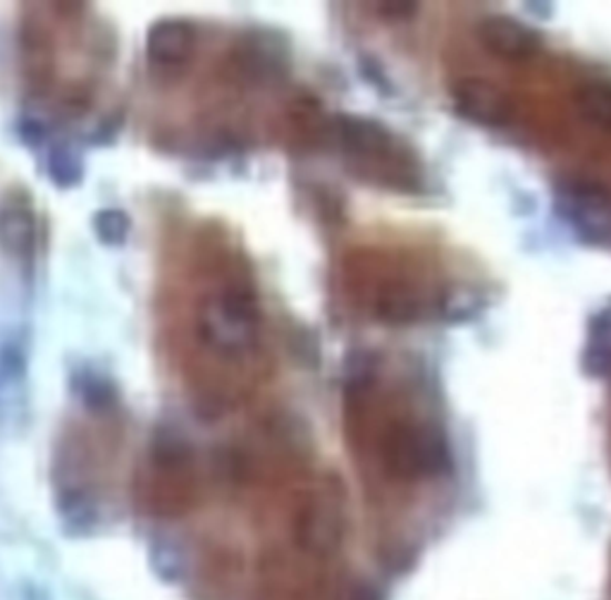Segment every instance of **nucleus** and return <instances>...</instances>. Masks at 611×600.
Wrapping results in <instances>:
<instances>
[{
    "label": "nucleus",
    "mask_w": 611,
    "mask_h": 600,
    "mask_svg": "<svg viewBox=\"0 0 611 600\" xmlns=\"http://www.w3.org/2000/svg\"><path fill=\"white\" fill-rule=\"evenodd\" d=\"M342 502L333 494L313 496L304 507L299 519V538L313 550H325L339 541L342 536Z\"/></svg>",
    "instance_id": "9"
},
{
    "label": "nucleus",
    "mask_w": 611,
    "mask_h": 600,
    "mask_svg": "<svg viewBox=\"0 0 611 600\" xmlns=\"http://www.w3.org/2000/svg\"><path fill=\"white\" fill-rule=\"evenodd\" d=\"M557 211L583 242L611 240V192L594 180H567L557 190Z\"/></svg>",
    "instance_id": "3"
},
{
    "label": "nucleus",
    "mask_w": 611,
    "mask_h": 600,
    "mask_svg": "<svg viewBox=\"0 0 611 600\" xmlns=\"http://www.w3.org/2000/svg\"><path fill=\"white\" fill-rule=\"evenodd\" d=\"M387 469L397 479H428L451 467V450L440 428L428 424H399L383 443Z\"/></svg>",
    "instance_id": "2"
},
{
    "label": "nucleus",
    "mask_w": 611,
    "mask_h": 600,
    "mask_svg": "<svg viewBox=\"0 0 611 600\" xmlns=\"http://www.w3.org/2000/svg\"><path fill=\"white\" fill-rule=\"evenodd\" d=\"M130 215L120 209H101L93 215V233L108 244V247H120L130 237Z\"/></svg>",
    "instance_id": "14"
},
{
    "label": "nucleus",
    "mask_w": 611,
    "mask_h": 600,
    "mask_svg": "<svg viewBox=\"0 0 611 600\" xmlns=\"http://www.w3.org/2000/svg\"><path fill=\"white\" fill-rule=\"evenodd\" d=\"M583 372L594 378L611 376V299L588 321Z\"/></svg>",
    "instance_id": "10"
},
{
    "label": "nucleus",
    "mask_w": 611,
    "mask_h": 600,
    "mask_svg": "<svg viewBox=\"0 0 611 600\" xmlns=\"http://www.w3.org/2000/svg\"><path fill=\"white\" fill-rule=\"evenodd\" d=\"M454 108L461 118L482 128L509 125L516 115V105L507 91L485 80H461L454 87Z\"/></svg>",
    "instance_id": "5"
},
{
    "label": "nucleus",
    "mask_w": 611,
    "mask_h": 600,
    "mask_svg": "<svg viewBox=\"0 0 611 600\" xmlns=\"http://www.w3.org/2000/svg\"><path fill=\"white\" fill-rule=\"evenodd\" d=\"M576 103L588 125L611 132V82H588L578 89Z\"/></svg>",
    "instance_id": "11"
},
{
    "label": "nucleus",
    "mask_w": 611,
    "mask_h": 600,
    "mask_svg": "<svg viewBox=\"0 0 611 600\" xmlns=\"http://www.w3.org/2000/svg\"><path fill=\"white\" fill-rule=\"evenodd\" d=\"M333 128L342 151L347 153L349 159H356L361 163L364 171L373 163V159L378 161L375 163V173H378L383 167H387V163L401 167V163H406V156H409V153L397 144L395 134L375 118L342 113L335 118Z\"/></svg>",
    "instance_id": "4"
},
{
    "label": "nucleus",
    "mask_w": 611,
    "mask_h": 600,
    "mask_svg": "<svg viewBox=\"0 0 611 600\" xmlns=\"http://www.w3.org/2000/svg\"><path fill=\"white\" fill-rule=\"evenodd\" d=\"M349 600H385V598L378 591V587H373V583H368V581H358L352 589Z\"/></svg>",
    "instance_id": "16"
},
{
    "label": "nucleus",
    "mask_w": 611,
    "mask_h": 600,
    "mask_svg": "<svg viewBox=\"0 0 611 600\" xmlns=\"http://www.w3.org/2000/svg\"><path fill=\"white\" fill-rule=\"evenodd\" d=\"M480 41L490 53L505 60H523L540 49V34L509 14H492L480 22Z\"/></svg>",
    "instance_id": "8"
},
{
    "label": "nucleus",
    "mask_w": 611,
    "mask_h": 600,
    "mask_svg": "<svg viewBox=\"0 0 611 600\" xmlns=\"http://www.w3.org/2000/svg\"><path fill=\"white\" fill-rule=\"evenodd\" d=\"M49 175L58 187L70 190L84 177L82 159L70 146H53L49 156Z\"/></svg>",
    "instance_id": "13"
},
{
    "label": "nucleus",
    "mask_w": 611,
    "mask_h": 600,
    "mask_svg": "<svg viewBox=\"0 0 611 600\" xmlns=\"http://www.w3.org/2000/svg\"><path fill=\"white\" fill-rule=\"evenodd\" d=\"M261 326L256 295L244 285H227L206 297L198 309V335L223 354H242L254 347Z\"/></svg>",
    "instance_id": "1"
},
{
    "label": "nucleus",
    "mask_w": 611,
    "mask_h": 600,
    "mask_svg": "<svg viewBox=\"0 0 611 600\" xmlns=\"http://www.w3.org/2000/svg\"><path fill=\"white\" fill-rule=\"evenodd\" d=\"M196 51V29L186 20H161L146 34V55L159 72H180Z\"/></svg>",
    "instance_id": "7"
},
{
    "label": "nucleus",
    "mask_w": 611,
    "mask_h": 600,
    "mask_svg": "<svg viewBox=\"0 0 611 600\" xmlns=\"http://www.w3.org/2000/svg\"><path fill=\"white\" fill-rule=\"evenodd\" d=\"M37 215L29 196L22 190H12L0 202V247L20 264H31L37 254Z\"/></svg>",
    "instance_id": "6"
},
{
    "label": "nucleus",
    "mask_w": 611,
    "mask_h": 600,
    "mask_svg": "<svg viewBox=\"0 0 611 600\" xmlns=\"http://www.w3.org/2000/svg\"><path fill=\"white\" fill-rule=\"evenodd\" d=\"M77 393H80L82 405L93 411V414H108L118 407V390L113 386V380H108L99 372H80L77 376Z\"/></svg>",
    "instance_id": "12"
},
{
    "label": "nucleus",
    "mask_w": 611,
    "mask_h": 600,
    "mask_svg": "<svg viewBox=\"0 0 611 600\" xmlns=\"http://www.w3.org/2000/svg\"><path fill=\"white\" fill-rule=\"evenodd\" d=\"M375 10H378L383 18H387V20H406V18H411V14L418 10V6L401 0V3H383Z\"/></svg>",
    "instance_id": "15"
}]
</instances>
